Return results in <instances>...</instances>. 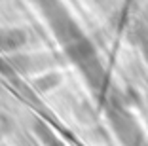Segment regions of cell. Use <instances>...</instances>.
Segmentation results:
<instances>
[{
	"instance_id": "2",
	"label": "cell",
	"mask_w": 148,
	"mask_h": 146,
	"mask_svg": "<svg viewBox=\"0 0 148 146\" xmlns=\"http://www.w3.org/2000/svg\"><path fill=\"white\" fill-rule=\"evenodd\" d=\"M112 123H114V127H116V131L120 133V137H122L127 144H131V141L139 138L137 125L131 121L129 116H125V114H120V112H118V114H114V116H112Z\"/></svg>"
},
{
	"instance_id": "3",
	"label": "cell",
	"mask_w": 148,
	"mask_h": 146,
	"mask_svg": "<svg viewBox=\"0 0 148 146\" xmlns=\"http://www.w3.org/2000/svg\"><path fill=\"white\" fill-rule=\"evenodd\" d=\"M61 82L57 74H46L44 78H40L38 82H36V87H40V91H49L57 86V84Z\"/></svg>"
},
{
	"instance_id": "1",
	"label": "cell",
	"mask_w": 148,
	"mask_h": 146,
	"mask_svg": "<svg viewBox=\"0 0 148 146\" xmlns=\"http://www.w3.org/2000/svg\"><path fill=\"white\" fill-rule=\"evenodd\" d=\"M27 32L23 29H0V49L2 51H12L19 49L27 44Z\"/></svg>"
}]
</instances>
